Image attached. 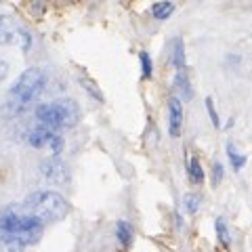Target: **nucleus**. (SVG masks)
Returning a JSON list of instances; mask_svg holds the SVG:
<instances>
[{"label":"nucleus","mask_w":252,"mask_h":252,"mask_svg":"<svg viewBox=\"0 0 252 252\" xmlns=\"http://www.w3.org/2000/svg\"><path fill=\"white\" fill-rule=\"evenodd\" d=\"M177 89L181 91V94H183L185 99H191L193 97V91H191V86H189V78L183 74V72H179V76H177Z\"/></svg>","instance_id":"obj_14"},{"label":"nucleus","mask_w":252,"mask_h":252,"mask_svg":"<svg viewBox=\"0 0 252 252\" xmlns=\"http://www.w3.org/2000/svg\"><path fill=\"white\" fill-rule=\"evenodd\" d=\"M46 80H49V76H46V72L42 67H28L26 72L13 82L9 93H6L4 109L13 116L26 112V109L34 105L38 101V97L42 94Z\"/></svg>","instance_id":"obj_2"},{"label":"nucleus","mask_w":252,"mask_h":252,"mask_svg":"<svg viewBox=\"0 0 252 252\" xmlns=\"http://www.w3.org/2000/svg\"><path fill=\"white\" fill-rule=\"evenodd\" d=\"M189 179H191V183H202L204 181V170H202V164L198 158L189 160Z\"/></svg>","instance_id":"obj_13"},{"label":"nucleus","mask_w":252,"mask_h":252,"mask_svg":"<svg viewBox=\"0 0 252 252\" xmlns=\"http://www.w3.org/2000/svg\"><path fill=\"white\" fill-rule=\"evenodd\" d=\"M32 44L30 32L19 26L11 15L0 13V46H21V51H28Z\"/></svg>","instance_id":"obj_5"},{"label":"nucleus","mask_w":252,"mask_h":252,"mask_svg":"<svg viewBox=\"0 0 252 252\" xmlns=\"http://www.w3.org/2000/svg\"><path fill=\"white\" fill-rule=\"evenodd\" d=\"M116 238L122 244L124 248H128L132 244V238H135V231H132V225L128 220H118L116 223Z\"/></svg>","instance_id":"obj_9"},{"label":"nucleus","mask_w":252,"mask_h":252,"mask_svg":"<svg viewBox=\"0 0 252 252\" xmlns=\"http://www.w3.org/2000/svg\"><path fill=\"white\" fill-rule=\"evenodd\" d=\"M183 208L185 212H189V215H195L200 208V195H195V193H185V198H183Z\"/></svg>","instance_id":"obj_15"},{"label":"nucleus","mask_w":252,"mask_h":252,"mask_svg":"<svg viewBox=\"0 0 252 252\" xmlns=\"http://www.w3.org/2000/svg\"><path fill=\"white\" fill-rule=\"evenodd\" d=\"M28 143L34 145V147H49L51 154L57 158L61 154V149H63V137H61V132L51 130V128H46V126L38 124L36 128L28 135Z\"/></svg>","instance_id":"obj_6"},{"label":"nucleus","mask_w":252,"mask_h":252,"mask_svg":"<svg viewBox=\"0 0 252 252\" xmlns=\"http://www.w3.org/2000/svg\"><path fill=\"white\" fill-rule=\"evenodd\" d=\"M181 124H183V103L179 97L168 99V132L170 137L181 135Z\"/></svg>","instance_id":"obj_8"},{"label":"nucleus","mask_w":252,"mask_h":252,"mask_svg":"<svg viewBox=\"0 0 252 252\" xmlns=\"http://www.w3.org/2000/svg\"><path fill=\"white\" fill-rule=\"evenodd\" d=\"M215 227H217V235H219V240L223 242V246H229V231H227L225 219H217Z\"/></svg>","instance_id":"obj_16"},{"label":"nucleus","mask_w":252,"mask_h":252,"mask_svg":"<svg viewBox=\"0 0 252 252\" xmlns=\"http://www.w3.org/2000/svg\"><path fill=\"white\" fill-rule=\"evenodd\" d=\"M40 172H42V177L49 181V183H53V185H65L67 181H69L67 164L63 162V160H59V158H55V156L42 160Z\"/></svg>","instance_id":"obj_7"},{"label":"nucleus","mask_w":252,"mask_h":252,"mask_svg":"<svg viewBox=\"0 0 252 252\" xmlns=\"http://www.w3.org/2000/svg\"><path fill=\"white\" fill-rule=\"evenodd\" d=\"M227 156H229V162H231V166L235 170L244 168V164H246V156L240 154V149L235 147L233 143H227Z\"/></svg>","instance_id":"obj_11"},{"label":"nucleus","mask_w":252,"mask_h":252,"mask_svg":"<svg viewBox=\"0 0 252 252\" xmlns=\"http://www.w3.org/2000/svg\"><path fill=\"white\" fill-rule=\"evenodd\" d=\"M44 225L36 217L28 215L21 206H11L0 212V238L15 246H30L38 242Z\"/></svg>","instance_id":"obj_1"},{"label":"nucleus","mask_w":252,"mask_h":252,"mask_svg":"<svg viewBox=\"0 0 252 252\" xmlns=\"http://www.w3.org/2000/svg\"><path fill=\"white\" fill-rule=\"evenodd\" d=\"M6 74H9V63H6L4 59H0V84H2Z\"/></svg>","instance_id":"obj_22"},{"label":"nucleus","mask_w":252,"mask_h":252,"mask_svg":"<svg viewBox=\"0 0 252 252\" xmlns=\"http://www.w3.org/2000/svg\"><path fill=\"white\" fill-rule=\"evenodd\" d=\"M172 11H175V4L172 2H156V4H152V15H154V19H158V21L168 19V15Z\"/></svg>","instance_id":"obj_12"},{"label":"nucleus","mask_w":252,"mask_h":252,"mask_svg":"<svg viewBox=\"0 0 252 252\" xmlns=\"http://www.w3.org/2000/svg\"><path fill=\"white\" fill-rule=\"evenodd\" d=\"M172 51H170V63L175 65L177 69H183L185 67V49H183V40L181 38H175L170 42Z\"/></svg>","instance_id":"obj_10"},{"label":"nucleus","mask_w":252,"mask_h":252,"mask_svg":"<svg viewBox=\"0 0 252 252\" xmlns=\"http://www.w3.org/2000/svg\"><path fill=\"white\" fill-rule=\"evenodd\" d=\"M80 84H82L84 89L89 91V93H91V94H93V97L97 99V101H103V94H101V91L94 89V82H93V80H89V78H82V76H80Z\"/></svg>","instance_id":"obj_18"},{"label":"nucleus","mask_w":252,"mask_h":252,"mask_svg":"<svg viewBox=\"0 0 252 252\" xmlns=\"http://www.w3.org/2000/svg\"><path fill=\"white\" fill-rule=\"evenodd\" d=\"M206 109H208V114H210V120H212V124H215L217 128H219V126H220V120H219V114H217L215 103H212V99H210V97L206 99Z\"/></svg>","instance_id":"obj_20"},{"label":"nucleus","mask_w":252,"mask_h":252,"mask_svg":"<svg viewBox=\"0 0 252 252\" xmlns=\"http://www.w3.org/2000/svg\"><path fill=\"white\" fill-rule=\"evenodd\" d=\"M36 120L40 126H46L51 130L72 128L80 122V105L74 99H57L51 103H42L36 107Z\"/></svg>","instance_id":"obj_4"},{"label":"nucleus","mask_w":252,"mask_h":252,"mask_svg":"<svg viewBox=\"0 0 252 252\" xmlns=\"http://www.w3.org/2000/svg\"><path fill=\"white\" fill-rule=\"evenodd\" d=\"M220 181H223V164L215 162V164H212V183L219 185Z\"/></svg>","instance_id":"obj_19"},{"label":"nucleus","mask_w":252,"mask_h":252,"mask_svg":"<svg viewBox=\"0 0 252 252\" xmlns=\"http://www.w3.org/2000/svg\"><path fill=\"white\" fill-rule=\"evenodd\" d=\"M21 208L28 215L36 217L42 225H46V223H57V220L65 219L69 212V204L61 193L51 191V189H40V191L30 193L23 200Z\"/></svg>","instance_id":"obj_3"},{"label":"nucleus","mask_w":252,"mask_h":252,"mask_svg":"<svg viewBox=\"0 0 252 252\" xmlns=\"http://www.w3.org/2000/svg\"><path fill=\"white\" fill-rule=\"evenodd\" d=\"M141 67H143V78H149L152 76V72H154V63H152V57L145 53V51H141Z\"/></svg>","instance_id":"obj_17"},{"label":"nucleus","mask_w":252,"mask_h":252,"mask_svg":"<svg viewBox=\"0 0 252 252\" xmlns=\"http://www.w3.org/2000/svg\"><path fill=\"white\" fill-rule=\"evenodd\" d=\"M0 252H21V248H19V246H15V244H11V242H6V240L0 238Z\"/></svg>","instance_id":"obj_21"}]
</instances>
